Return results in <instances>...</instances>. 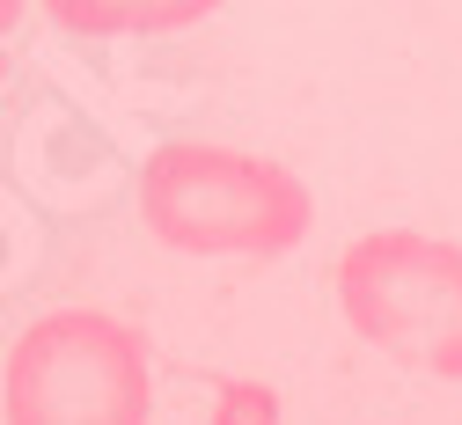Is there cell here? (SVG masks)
Listing matches in <instances>:
<instances>
[{"mask_svg": "<svg viewBox=\"0 0 462 425\" xmlns=\"http://www.w3.org/2000/svg\"><path fill=\"white\" fill-rule=\"evenodd\" d=\"M337 309L374 352L411 374L462 382V242L419 227H374L337 257Z\"/></svg>", "mask_w": 462, "mask_h": 425, "instance_id": "obj_3", "label": "cell"}, {"mask_svg": "<svg viewBox=\"0 0 462 425\" xmlns=\"http://www.w3.org/2000/svg\"><path fill=\"white\" fill-rule=\"evenodd\" d=\"M67 37H169L206 23L220 0H37Z\"/></svg>", "mask_w": 462, "mask_h": 425, "instance_id": "obj_4", "label": "cell"}, {"mask_svg": "<svg viewBox=\"0 0 462 425\" xmlns=\"http://www.w3.org/2000/svg\"><path fill=\"white\" fill-rule=\"evenodd\" d=\"M8 425H147L154 359L147 337L103 309H44L0 367Z\"/></svg>", "mask_w": 462, "mask_h": 425, "instance_id": "obj_2", "label": "cell"}, {"mask_svg": "<svg viewBox=\"0 0 462 425\" xmlns=\"http://www.w3.org/2000/svg\"><path fill=\"white\" fill-rule=\"evenodd\" d=\"M213 425H279V396L264 382H220Z\"/></svg>", "mask_w": 462, "mask_h": 425, "instance_id": "obj_5", "label": "cell"}, {"mask_svg": "<svg viewBox=\"0 0 462 425\" xmlns=\"http://www.w3.org/2000/svg\"><path fill=\"white\" fill-rule=\"evenodd\" d=\"M0 279H8V242H0Z\"/></svg>", "mask_w": 462, "mask_h": 425, "instance_id": "obj_8", "label": "cell"}, {"mask_svg": "<svg viewBox=\"0 0 462 425\" xmlns=\"http://www.w3.org/2000/svg\"><path fill=\"white\" fill-rule=\"evenodd\" d=\"M30 8H37V0H0V37H8V30H15Z\"/></svg>", "mask_w": 462, "mask_h": 425, "instance_id": "obj_6", "label": "cell"}, {"mask_svg": "<svg viewBox=\"0 0 462 425\" xmlns=\"http://www.w3.org/2000/svg\"><path fill=\"white\" fill-rule=\"evenodd\" d=\"M140 220L184 257H286L316 227V191L272 154L162 140L140 162Z\"/></svg>", "mask_w": 462, "mask_h": 425, "instance_id": "obj_1", "label": "cell"}, {"mask_svg": "<svg viewBox=\"0 0 462 425\" xmlns=\"http://www.w3.org/2000/svg\"><path fill=\"white\" fill-rule=\"evenodd\" d=\"M8 88H15V59L0 51V103H8Z\"/></svg>", "mask_w": 462, "mask_h": 425, "instance_id": "obj_7", "label": "cell"}]
</instances>
